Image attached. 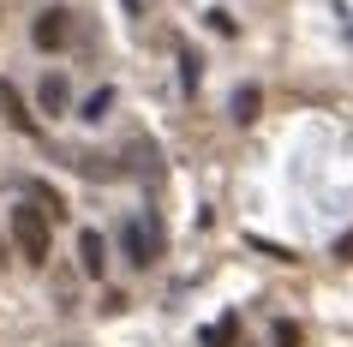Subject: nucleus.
I'll return each mask as SVG.
<instances>
[{
  "mask_svg": "<svg viewBox=\"0 0 353 347\" xmlns=\"http://www.w3.org/2000/svg\"><path fill=\"white\" fill-rule=\"evenodd\" d=\"M12 246H19V257L30 264V270L48 264V210H42L37 198L12 210Z\"/></svg>",
  "mask_w": 353,
  "mask_h": 347,
  "instance_id": "obj_1",
  "label": "nucleus"
},
{
  "mask_svg": "<svg viewBox=\"0 0 353 347\" xmlns=\"http://www.w3.org/2000/svg\"><path fill=\"white\" fill-rule=\"evenodd\" d=\"M120 246H126V264H132V270H150V264L162 257V234H156L144 216H126V221H120Z\"/></svg>",
  "mask_w": 353,
  "mask_h": 347,
  "instance_id": "obj_2",
  "label": "nucleus"
},
{
  "mask_svg": "<svg viewBox=\"0 0 353 347\" xmlns=\"http://www.w3.org/2000/svg\"><path fill=\"white\" fill-rule=\"evenodd\" d=\"M30 37H37V48H48V54H54V48H66V37H72V12H66V6H48Z\"/></svg>",
  "mask_w": 353,
  "mask_h": 347,
  "instance_id": "obj_3",
  "label": "nucleus"
},
{
  "mask_svg": "<svg viewBox=\"0 0 353 347\" xmlns=\"http://www.w3.org/2000/svg\"><path fill=\"white\" fill-rule=\"evenodd\" d=\"M78 264H84V275H108V239L78 234Z\"/></svg>",
  "mask_w": 353,
  "mask_h": 347,
  "instance_id": "obj_4",
  "label": "nucleus"
},
{
  "mask_svg": "<svg viewBox=\"0 0 353 347\" xmlns=\"http://www.w3.org/2000/svg\"><path fill=\"white\" fill-rule=\"evenodd\" d=\"M0 114H6L19 132H37V120L24 114V102H19V90H12V84H0Z\"/></svg>",
  "mask_w": 353,
  "mask_h": 347,
  "instance_id": "obj_5",
  "label": "nucleus"
},
{
  "mask_svg": "<svg viewBox=\"0 0 353 347\" xmlns=\"http://www.w3.org/2000/svg\"><path fill=\"white\" fill-rule=\"evenodd\" d=\"M258 108H263L258 84H240V90H234V120H240V126H252V120H258Z\"/></svg>",
  "mask_w": 353,
  "mask_h": 347,
  "instance_id": "obj_6",
  "label": "nucleus"
},
{
  "mask_svg": "<svg viewBox=\"0 0 353 347\" xmlns=\"http://www.w3.org/2000/svg\"><path fill=\"white\" fill-rule=\"evenodd\" d=\"M234 341H240V317H234V311L216 317V324L204 329V347H234Z\"/></svg>",
  "mask_w": 353,
  "mask_h": 347,
  "instance_id": "obj_7",
  "label": "nucleus"
},
{
  "mask_svg": "<svg viewBox=\"0 0 353 347\" xmlns=\"http://www.w3.org/2000/svg\"><path fill=\"white\" fill-rule=\"evenodd\" d=\"M42 108H48V114H66V78H60V72H48V78H42Z\"/></svg>",
  "mask_w": 353,
  "mask_h": 347,
  "instance_id": "obj_8",
  "label": "nucleus"
},
{
  "mask_svg": "<svg viewBox=\"0 0 353 347\" xmlns=\"http://www.w3.org/2000/svg\"><path fill=\"white\" fill-rule=\"evenodd\" d=\"M24 192H30V198H37L42 210H48V221H60V216H66V204H60V192H54V186H42V180H30V186H24Z\"/></svg>",
  "mask_w": 353,
  "mask_h": 347,
  "instance_id": "obj_9",
  "label": "nucleus"
},
{
  "mask_svg": "<svg viewBox=\"0 0 353 347\" xmlns=\"http://www.w3.org/2000/svg\"><path fill=\"white\" fill-rule=\"evenodd\" d=\"M270 341H276V347H299L305 335H299V324H276V329H270Z\"/></svg>",
  "mask_w": 353,
  "mask_h": 347,
  "instance_id": "obj_10",
  "label": "nucleus"
},
{
  "mask_svg": "<svg viewBox=\"0 0 353 347\" xmlns=\"http://www.w3.org/2000/svg\"><path fill=\"white\" fill-rule=\"evenodd\" d=\"M180 66H186V90H198V54H192V48L180 54Z\"/></svg>",
  "mask_w": 353,
  "mask_h": 347,
  "instance_id": "obj_11",
  "label": "nucleus"
},
{
  "mask_svg": "<svg viewBox=\"0 0 353 347\" xmlns=\"http://www.w3.org/2000/svg\"><path fill=\"white\" fill-rule=\"evenodd\" d=\"M108 102H114V90H96V96H90V108H84V120H96V114L108 108Z\"/></svg>",
  "mask_w": 353,
  "mask_h": 347,
  "instance_id": "obj_12",
  "label": "nucleus"
},
{
  "mask_svg": "<svg viewBox=\"0 0 353 347\" xmlns=\"http://www.w3.org/2000/svg\"><path fill=\"white\" fill-rule=\"evenodd\" d=\"M335 257H341V264H353V234H341V246H335Z\"/></svg>",
  "mask_w": 353,
  "mask_h": 347,
  "instance_id": "obj_13",
  "label": "nucleus"
},
{
  "mask_svg": "<svg viewBox=\"0 0 353 347\" xmlns=\"http://www.w3.org/2000/svg\"><path fill=\"white\" fill-rule=\"evenodd\" d=\"M0 264H6V246H0Z\"/></svg>",
  "mask_w": 353,
  "mask_h": 347,
  "instance_id": "obj_14",
  "label": "nucleus"
}]
</instances>
